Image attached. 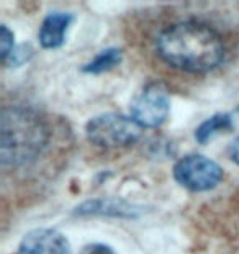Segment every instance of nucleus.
<instances>
[{"label":"nucleus","mask_w":239,"mask_h":254,"mask_svg":"<svg viewBox=\"0 0 239 254\" xmlns=\"http://www.w3.org/2000/svg\"><path fill=\"white\" fill-rule=\"evenodd\" d=\"M154 46L164 64L192 74L215 71L226 56L218 31L195 20L177 21L166 26L157 35Z\"/></svg>","instance_id":"f257e3e1"},{"label":"nucleus","mask_w":239,"mask_h":254,"mask_svg":"<svg viewBox=\"0 0 239 254\" xmlns=\"http://www.w3.org/2000/svg\"><path fill=\"white\" fill-rule=\"evenodd\" d=\"M50 144V129L35 110L20 105L0 113V163L5 169L25 167L40 158Z\"/></svg>","instance_id":"f03ea898"},{"label":"nucleus","mask_w":239,"mask_h":254,"mask_svg":"<svg viewBox=\"0 0 239 254\" xmlns=\"http://www.w3.org/2000/svg\"><path fill=\"white\" fill-rule=\"evenodd\" d=\"M85 136L97 148L118 149L138 143L143 136V128L131 117L117 112H105L87 122Z\"/></svg>","instance_id":"7ed1b4c3"},{"label":"nucleus","mask_w":239,"mask_h":254,"mask_svg":"<svg viewBox=\"0 0 239 254\" xmlns=\"http://www.w3.org/2000/svg\"><path fill=\"white\" fill-rule=\"evenodd\" d=\"M174 181L188 192H210L223 181L225 171L215 159L200 153L185 154L174 164Z\"/></svg>","instance_id":"20e7f679"},{"label":"nucleus","mask_w":239,"mask_h":254,"mask_svg":"<svg viewBox=\"0 0 239 254\" xmlns=\"http://www.w3.org/2000/svg\"><path fill=\"white\" fill-rule=\"evenodd\" d=\"M171 115V95L161 82L143 85L129 102V117L141 128L156 129Z\"/></svg>","instance_id":"39448f33"},{"label":"nucleus","mask_w":239,"mask_h":254,"mask_svg":"<svg viewBox=\"0 0 239 254\" xmlns=\"http://www.w3.org/2000/svg\"><path fill=\"white\" fill-rule=\"evenodd\" d=\"M17 254H72V248L59 230L35 228L21 238Z\"/></svg>","instance_id":"423d86ee"},{"label":"nucleus","mask_w":239,"mask_h":254,"mask_svg":"<svg viewBox=\"0 0 239 254\" xmlns=\"http://www.w3.org/2000/svg\"><path fill=\"white\" fill-rule=\"evenodd\" d=\"M75 217H108V218H123L131 220L139 217V208L136 205L126 202L121 198L102 197V198H89L79 203L72 212Z\"/></svg>","instance_id":"0eeeda50"},{"label":"nucleus","mask_w":239,"mask_h":254,"mask_svg":"<svg viewBox=\"0 0 239 254\" xmlns=\"http://www.w3.org/2000/svg\"><path fill=\"white\" fill-rule=\"evenodd\" d=\"M74 23V15L69 12H51L43 18L38 30V41L43 50H58L66 43L67 31Z\"/></svg>","instance_id":"6e6552de"},{"label":"nucleus","mask_w":239,"mask_h":254,"mask_svg":"<svg viewBox=\"0 0 239 254\" xmlns=\"http://www.w3.org/2000/svg\"><path fill=\"white\" fill-rule=\"evenodd\" d=\"M235 128L233 127L231 113H215L213 117L206 118L195 128L193 136L198 144H208L221 133H228Z\"/></svg>","instance_id":"1a4fd4ad"},{"label":"nucleus","mask_w":239,"mask_h":254,"mask_svg":"<svg viewBox=\"0 0 239 254\" xmlns=\"http://www.w3.org/2000/svg\"><path fill=\"white\" fill-rule=\"evenodd\" d=\"M123 63V50L118 46H110L102 50L100 53L87 61L82 66L84 74H92V75H100L105 72H110L112 69H115L117 66Z\"/></svg>","instance_id":"9d476101"},{"label":"nucleus","mask_w":239,"mask_h":254,"mask_svg":"<svg viewBox=\"0 0 239 254\" xmlns=\"http://www.w3.org/2000/svg\"><path fill=\"white\" fill-rule=\"evenodd\" d=\"M35 55V50L30 43H21V45L15 46V50L10 53V56L5 59L3 64L10 69H17L21 67L23 64H26Z\"/></svg>","instance_id":"9b49d317"},{"label":"nucleus","mask_w":239,"mask_h":254,"mask_svg":"<svg viewBox=\"0 0 239 254\" xmlns=\"http://www.w3.org/2000/svg\"><path fill=\"white\" fill-rule=\"evenodd\" d=\"M15 35L7 25L0 26V53H2V61H5L10 53L15 50Z\"/></svg>","instance_id":"f8f14e48"},{"label":"nucleus","mask_w":239,"mask_h":254,"mask_svg":"<svg viewBox=\"0 0 239 254\" xmlns=\"http://www.w3.org/2000/svg\"><path fill=\"white\" fill-rule=\"evenodd\" d=\"M80 254H115V251L103 243H89L82 248Z\"/></svg>","instance_id":"ddd939ff"},{"label":"nucleus","mask_w":239,"mask_h":254,"mask_svg":"<svg viewBox=\"0 0 239 254\" xmlns=\"http://www.w3.org/2000/svg\"><path fill=\"white\" fill-rule=\"evenodd\" d=\"M228 156H230V159L233 163L239 166V136L233 139L231 144L228 146Z\"/></svg>","instance_id":"4468645a"},{"label":"nucleus","mask_w":239,"mask_h":254,"mask_svg":"<svg viewBox=\"0 0 239 254\" xmlns=\"http://www.w3.org/2000/svg\"><path fill=\"white\" fill-rule=\"evenodd\" d=\"M231 120H233V127L239 129V105L231 112Z\"/></svg>","instance_id":"2eb2a0df"}]
</instances>
